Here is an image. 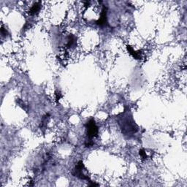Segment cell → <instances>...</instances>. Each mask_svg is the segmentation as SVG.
I'll return each instance as SVG.
<instances>
[{
    "label": "cell",
    "instance_id": "52a82bcc",
    "mask_svg": "<svg viewBox=\"0 0 187 187\" xmlns=\"http://www.w3.org/2000/svg\"><path fill=\"white\" fill-rule=\"evenodd\" d=\"M76 46V37L73 35H69L67 38V47L72 48Z\"/></svg>",
    "mask_w": 187,
    "mask_h": 187
},
{
    "label": "cell",
    "instance_id": "9c48e42d",
    "mask_svg": "<svg viewBox=\"0 0 187 187\" xmlns=\"http://www.w3.org/2000/svg\"><path fill=\"white\" fill-rule=\"evenodd\" d=\"M139 154H140V156H141L142 159H147L146 152V151H145L144 149L140 150V151H139Z\"/></svg>",
    "mask_w": 187,
    "mask_h": 187
},
{
    "label": "cell",
    "instance_id": "30bf717a",
    "mask_svg": "<svg viewBox=\"0 0 187 187\" xmlns=\"http://www.w3.org/2000/svg\"><path fill=\"white\" fill-rule=\"evenodd\" d=\"M1 35H2L3 37L7 36V35H8L7 31L5 28H4L3 26H2V27H1Z\"/></svg>",
    "mask_w": 187,
    "mask_h": 187
},
{
    "label": "cell",
    "instance_id": "7a4b0ae2",
    "mask_svg": "<svg viewBox=\"0 0 187 187\" xmlns=\"http://www.w3.org/2000/svg\"><path fill=\"white\" fill-rule=\"evenodd\" d=\"M86 135L88 139L92 140L94 137H97L98 135V127L94 118H91L88 122L86 124Z\"/></svg>",
    "mask_w": 187,
    "mask_h": 187
},
{
    "label": "cell",
    "instance_id": "277c9868",
    "mask_svg": "<svg viewBox=\"0 0 187 187\" xmlns=\"http://www.w3.org/2000/svg\"><path fill=\"white\" fill-rule=\"evenodd\" d=\"M96 24L99 27H104L107 24V7L105 6H103L102 7L100 13V18L99 20H97Z\"/></svg>",
    "mask_w": 187,
    "mask_h": 187
},
{
    "label": "cell",
    "instance_id": "7c38bea8",
    "mask_svg": "<svg viewBox=\"0 0 187 187\" xmlns=\"http://www.w3.org/2000/svg\"><path fill=\"white\" fill-rule=\"evenodd\" d=\"M90 182V184L88 186H99V184H96V183H95V182H93V181H89Z\"/></svg>",
    "mask_w": 187,
    "mask_h": 187
},
{
    "label": "cell",
    "instance_id": "3957f363",
    "mask_svg": "<svg viewBox=\"0 0 187 187\" xmlns=\"http://www.w3.org/2000/svg\"><path fill=\"white\" fill-rule=\"evenodd\" d=\"M84 170H85V166H84V162L80 161V162H78L77 165H75V167L72 171V175L77 177L79 179L86 180V181H90L89 177L84 173Z\"/></svg>",
    "mask_w": 187,
    "mask_h": 187
},
{
    "label": "cell",
    "instance_id": "6da1fadb",
    "mask_svg": "<svg viewBox=\"0 0 187 187\" xmlns=\"http://www.w3.org/2000/svg\"><path fill=\"white\" fill-rule=\"evenodd\" d=\"M118 124L124 135H132L138 130V126L133 119L132 113L125 110L118 116Z\"/></svg>",
    "mask_w": 187,
    "mask_h": 187
},
{
    "label": "cell",
    "instance_id": "ba28073f",
    "mask_svg": "<svg viewBox=\"0 0 187 187\" xmlns=\"http://www.w3.org/2000/svg\"><path fill=\"white\" fill-rule=\"evenodd\" d=\"M94 144H95L94 141L92 140H89V139H87L85 142V146L86 148H90V147L93 146Z\"/></svg>",
    "mask_w": 187,
    "mask_h": 187
},
{
    "label": "cell",
    "instance_id": "8fae6325",
    "mask_svg": "<svg viewBox=\"0 0 187 187\" xmlns=\"http://www.w3.org/2000/svg\"><path fill=\"white\" fill-rule=\"evenodd\" d=\"M61 97V95L60 92H56V101H58Z\"/></svg>",
    "mask_w": 187,
    "mask_h": 187
},
{
    "label": "cell",
    "instance_id": "5b68a950",
    "mask_svg": "<svg viewBox=\"0 0 187 187\" xmlns=\"http://www.w3.org/2000/svg\"><path fill=\"white\" fill-rule=\"evenodd\" d=\"M126 49H127L128 52L129 53L130 55H132L133 56V58H135V59H141V52L140 51H136L132 48V47L131 46H126Z\"/></svg>",
    "mask_w": 187,
    "mask_h": 187
},
{
    "label": "cell",
    "instance_id": "8992f818",
    "mask_svg": "<svg viewBox=\"0 0 187 187\" xmlns=\"http://www.w3.org/2000/svg\"><path fill=\"white\" fill-rule=\"evenodd\" d=\"M41 7V3L40 2H36L33 5V6L31 7L29 10V14L31 16H35L39 13V11L40 10Z\"/></svg>",
    "mask_w": 187,
    "mask_h": 187
}]
</instances>
